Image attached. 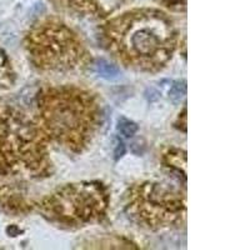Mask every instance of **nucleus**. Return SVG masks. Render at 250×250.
Here are the masks:
<instances>
[{"mask_svg": "<svg viewBox=\"0 0 250 250\" xmlns=\"http://www.w3.org/2000/svg\"><path fill=\"white\" fill-rule=\"evenodd\" d=\"M100 42L124 68L158 73L173 59L179 35L168 14L142 8L108 20L100 30Z\"/></svg>", "mask_w": 250, "mask_h": 250, "instance_id": "1", "label": "nucleus"}, {"mask_svg": "<svg viewBox=\"0 0 250 250\" xmlns=\"http://www.w3.org/2000/svg\"><path fill=\"white\" fill-rule=\"evenodd\" d=\"M103 117L97 94L82 86H46L37 95L35 122L50 144L75 155L90 146Z\"/></svg>", "mask_w": 250, "mask_h": 250, "instance_id": "2", "label": "nucleus"}, {"mask_svg": "<svg viewBox=\"0 0 250 250\" xmlns=\"http://www.w3.org/2000/svg\"><path fill=\"white\" fill-rule=\"evenodd\" d=\"M54 173L50 142L34 118L10 109L0 120V188L25 194L24 180H44Z\"/></svg>", "mask_w": 250, "mask_h": 250, "instance_id": "3", "label": "nucleus"}, {"mask_svg": "<svg viewBox=\"0 0 250 250\" xmlns=\"http://www.w3.org/2000/svg\"><path fill=\"white\" fill-rule=\"evenodd\" d=\"M24 44L33 66L43 73L84 71L94 62L84 39L68 24L54 17L37 21L26 33Z\"/></svg>", "mask_w": 250, "mask_h": 250, "instance_id": "4", "label": "nucleus"}, {"mask_svg": "<svg viewBox=\"0 0 250 250\" xmlns=\"http://www.w3.org/2000/svg\"><path fill=\"white\" fill-rule=\"evenodd\" d=\"M110 195L100 182L65 184L34 203L49 222L64 228H83L100 222L108 211Z\"/></svg>", "mask_w": 250, "mask_h": 250, "instance_id": "5", "label": "nucleus"}, {"mask_svg": "<svg viewBox=\"0 0 250 250\" xmlns=\"http://www.w3.org/2000/svg\"><path fill=\"white\" fill-rule=\"evenodd\" d=\"M124 209L139 227L162 230L184 222L187 198L171 185L146 180L128 188Z\"/></svg>", "mask_w": 250, "mask_h": 250, "instance_id": "6", "label": "nucleus"}, {"mask_svg": "<svg viewBox=\"0 0 250 250\" xmlns=\"http://www.w3.org/2000/svg\"><path fill=\"white\" fill-rule=\"evenodd\" d=\"M64 8L71 9L84 17L104 19L119 8L124 0H55Z\"/></svg>", "mask_w": 250, "mask_h": 250, "instance_id": "7", "label": "nucleus"}, {"mask_svg": "<svg viewBox=\"0 0 250 250\" xmlns=\"http://www.w3.org/2000/svg\"><path fill=\"white\" fill-rule=\"evenodd\" d=\"M163 163L165 167H168L171 171L180 174L184 178H187L185 173V167H187V153L184 150L176 148L168 149L167 153L163 155Z\"/></svg>", "mask_w": 250, "mask_h": 250, "instance_id": "8", "label": "nucleus"}, {"mask_svg": "<svg viewBox=\"0 0 250 250\" xmlns=\"http://www.w3.org/2000/svg\"><path fill=\"white\" fill-rule=\"evenodd\" d=\"M15 71L12 62L3 49H0V90L10 89L15 84Z\"/></svg>", "mask_w": 250, "mask_h": 250, "instance_id": "9", "label": "nucleus"}, {"mask_svg": "<svg viewBox=\"0 0 250 250\" xmlns=\"http://www.w3.org/2000/svg\"><path fill=\"white\" fill-rule=\"evenodd\" d=\"M93 65H95V70L98 71V74L102 78H105V79H113L117 75H119L118 66L113 65V64H110V62L104 59H99L97 62H94Z\"/></svg>", "mask_w": 250, "mask_h": 250, "instance_id": "10", "label": "nucleus"}, {"mask_svg": "<svg viewBox=\"0 0 250 250\" xmlns=\"http://www.w3.org/2000/svg\"><path fill=\"white\" fill-rule=\"evenodd\" d=\"M138 129L139 128H138L137 123H134L130 119H126V118H120L119 122H118V131L125 138L134 137Z\"/></svg>", "mask_w": 250, "mask_h": 250, "instance_id": "11", "label": "nucleus"}, {"mask_svg": "<svg viewBox=\"0 0 250 250\" xmlns=\"http://www.w3.org/2000/svg\"><path fill=\"white\" fill-rule=\"evenodd\" d=\"M185 94H187V83L184 80L174 83V85L171 86L170 91H169V95H170V99L173 103L180 102V99L184 97Z\"/></svg>", "mask_w": 250, "mask_h": 250, "instance_id": "12", "label": "nucleus"}, {"mask_svg": "<svg viewBox=\"0 0 250 250\" xmlns=\"http://www.w3.org/2000/svg\"><path fill=\"white\" fill-rule=\"evenodd\" d=\"M124 153H125V146H124V144L120 142L117 146V150H115V153H114V155H115V160H118L119 158H122V156L124 155Z\"/></svg>", "mask_w": 250, "mask_h": 250, "instance_id": "13", "label": "nucleus"}]
</instances>
